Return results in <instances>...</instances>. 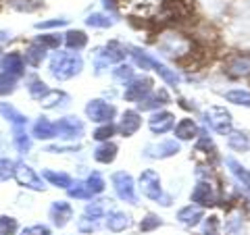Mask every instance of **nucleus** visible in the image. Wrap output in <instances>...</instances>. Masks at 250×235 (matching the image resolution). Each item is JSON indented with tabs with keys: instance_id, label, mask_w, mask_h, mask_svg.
<instances>
[{
	"instance_id": "nucleus-1",
	"label": "nucleus",
	"mask_w": 250,
	"mask_h": 235,
	"mask_svg": "<svg viewBox=\"0 0 250 235\" xmlns=\"http://www.w3.org/2000/svg\"><path fill=\"white\" fill-rule=\"evenodd\" d=\"M156 48H159L165 57L173 59V60H179L184 62L188 57L194 54V44L190 38H186L184 34H179L175 29H167L163 31L156 40Z\"/></svg>"
},
{
	"instance_id": "nucleus-2",
	"label": "nucleus",
	"mask_w": 250,
	"mask_h": 235,
	"mask_svg": "<svg viewBox=\"0 0 250 235\" xmlns=\"http://www.w3.org/2000/svg\"><path fill=\"white\" fill-rule=\"evenodd\" d=\"M83 69V59L77 52H65L59 50L50 57L48 71L57 81H69L75 75H80Z\"/></svg>"
},
{
	"instance_id": "nucleus-3",
	"label": "nucleus",
	"mask_w": 250,
	"mask_h": 235,
	"mask_svg": "<svg viewBox=\"0 0 250 235\" xmlns=\"http://www.w3.org/2000/svg\"><path fill=\"white\" fill-rule=\"evenodd\" d=\"M129 54H131V59L136 60V65H140L142 69H152L154 73H159V77L163 81H165L167 85H171V88H177L179 85V73L175 71V69H171V67H167L165 62H161L159 59H154L152 54H148V52H144L142 48H138V46H129Z\"/></svg>"
},
{
	"instance_id": "nucleus-4",
	"label": "nucleus",
	"mask_w": 250,
	"mask_h": 235,
	"mask_svg": "<svg viewBox=\"0 0 250 235\" xmlns=\"http://www.w3.org/2000/svg\"><path fill=\"white\" fill-rule=\"evenodd\" d=\"M127 54H129L127 48H125L121 42L111 40L108 44H104L103 48H98L96 52H94V59H92V62H94V73L100 75V73H104L108 67L121 65Z\"/></svg>"
},
{
	"instance_id": "nucleus-5",
	"label": "nucleus",
	"mask_w": 250,
	"mask_h": 235,
	"mask_svg": "<svg viewBox=\"0 0 250 235\" xmlns=\"http://www.w3.org/2000/svg\"><path fill=\"white\" fill-rule=\"evenodd\" d=\"M138 187L142 190V194L146 196L148 200L159 202V204H163V206H169V204H171V198H169V196H165V192H163L161 175L156 173L154 169H146V171H142V173H140V177H138Z\"/></svg>"
},
{
	"instance_id": "nucleus-6",
	"label": "nucleus",
	"mask_w": 250,
	"mask_h": 235,
	"mask_svg": "<svg viewBox=\"0 0 250 235\" xmlns=\"http://www.w3.org/2000/svg\"><path fill=\"white\" fill-rule=\"evenodd\" d=\"M202 117H205V123L213 131H217L219 136H228L233 129V117L228 108H223V106H208L207 111L202 113Z\"/></svg>"
},
{
	"instance_id": "nucleus-7",
	"label": "nucleus",
	"mask_w": 250,
	"mask_h": 235,
	"mask_svg": "<svg viewBox=\"0 0 250 235\" xmlns=\"http://www.w3.org/2000/svg\"><path fill=\"white\" fill-rule=\"evenodd\" d=\"M111 183H113V190H115L119 200L127 202V204H138L136 181L129 173H125V171H115L111 175Z\"/></svg>"
},
{
	"instance_id": "nucleus-8",
	"label": "nucleus",
	"mask_w": 250,
	"mask_h": 235,
	"mask_svg": "<svg viewBox=\"0 0 250 235\" xmlns=\"http://www.w3.org/2000/svg\"><path fill=\"white\" fill-rule=\"evenodd\" d=\"M13 177L21 187L25 190H34V192H44L46 185H44V179L36 173V169H31L27 162L17 160L15 162V169H13Z\"/></svg>"
},
{
	"instance_id": "nucleus-9",
	"label": "nucleus",
	"mask_w": 250,
	"mask_h": 235,
	"mask_svg": "<svg viewBox=\"0 0 250 235\" xmlns=\"http://www.w3.org/2000/svg\"><path fill=\"white\" fill-rule=\"evenodd\" d=\"M154 90V81L146 75H134L131 79L125 83L123 98L127 102H142V100Z\"/></svg>"
},
{
	"instance_id": "nucleus-10",
	"label": "nucleus",
	"mask_w": 250,
	"mask_h": 235,
	"mask_svg": "<svg viewBox=\"0 0 250 235\" xmlns=\"http://www.w3.org/2000/svg\"><path fill=\"white\" fill-rule=\"evenodd\" d=\"M117 115V108L106 102V100H100V98H94L85 104V117L92 121V123H100V125H106L115 119Z\"/></svg>"
},
{
	"instance_id": "nucleus-11",
	"label": "nucleus",
	"mask_w": 250,
	"mask_h": 235,
	"mask_svg": "<svg viewBox=\"0 0 250 235\" xmlns=\"http://www.w3.org/2000/svg\"><path fill=\"white\" fill-rule=\"evenodd\" d=\"M165 0H121L119 6L123 13L134 15V17H150L163 9Z\"/></svg>"
},
{
	"instance_id": "nucleus-12",
	"label": "nucleus",
	"mask_w": 250,
	"mask_h": 235,
	"mask_svg": "<svg viewBox=\"0 0 250 235\" xmlns=\"http://www.w3.org/2000/svg\"><path fill=\"white\" fill-rule=\"evenodd\" d=\"M57 127V137L61 139H77L85 133V123L75 115H67L54 123Z\"/></svg>"
},
{
	"instance_id": "nucleus-13",
	"label": "nucleus",
	"mask_w": 250,
	"mask_h": 235,
	"mask_svg": "<svg viewBox=\"0 0 250 235\" xmlns=\"http://www.w3.org/2000/svg\"><path fill=\"white\" fill-rule=\"evenodd\" d=\"M179 142L177 139H165V142H159V144H148L144 148L142 156L144 158H150V160H165L171 158V156L179 154Z\"/></svg>"
},
{
	"instance_id": "nucleus-14",
	"label": "nucleus",
	"mask_w": 250,
	"mask_h": 235,
	"mask_svg": "<svg viewBox=\"0 0 250 235\" xmlns=\"http://www.w3.org/2000/svg\"><path fill=\"white\" fill-rule=\"evenodd\" d=\"M190 200H192V204L205 208V206H215L219 196H217L215 185L210 181H198L196 185H194L192 194H190Z\"/></svg>"
},
{
	"instance_id": "nucleus-15",
	"label": "nucleus",
	"mask_w": 250,
	"mask_h": 235,
	"mask_svg": "<svg viewBox=\"0 0 250 235\" xmlns=\"http://www.w3.org/2000/svg\"><path fill=\"white\" fill-rule=\"evenodd\" d=\"M48 218L52 221L54 227H59V229L67 227L69 223H71V218H73V208H71V204H69V202H65V200L52 202L50 208H48Z\"/></svg>"
},
{
	"instance_id": "nucleus-16",
	"label": "nucleus",
	"mask_w": 250,
	"mask_h": 235,
	"mask_svg": "<svg viewBox=\"0 0 250 235\" xmlns=\"http://www.w3.org/2000/svg\"><path fill=\"white\" fill-rule=\"evenodd\" d=\"M0 73L9 75L13 79H19V77L25 75V60H23V57L17 52L4 54V57L0 59Z\"/></svg>"
},
{
	"instance_id": "nucleus-17",
	"label": "nucleus",
	"mask_w": 250,
	"mask_h": 235,
	"mask_svg": "<svg viewBox=\"0 0 250 235\" xmlns=\"http://www.w3.org/2000/svg\"><path fill=\"white\" fill-rule=\"evenodd\" d=\"M148 127L154 136H163V133H169L175 127V115L169 111H154L148 119Z\"/></svg>"
},
{
	"instance_id": "nucleus-18",
	"label": "nucleus",
	"mask_w": 250,
	"mask_h": 235,
	"mask_svg": "<svg viewBox=\"0 0 250 235\" xmlns=\"http://www.w3.org/2000/svg\"><path fill=\"white\" fill-rule=\"evenodd\" d=\"M225 71L231 77H246L250 75V54L246 52H236L229 54L225 60Z\"/></svg>"
},
{
	"instance_id": "nucleus-19",
	"label": "nucleus",
	"mask_w": 250,
	"mask_h": 235,
	"mask_svg": "<svg viewBox=\"0 0 250 235\" xmlns=\"http://www.w3.org/2000/svg\"><path fill=\"white\" fill-rule=\"evenodd\" d=\"M225 167L229 169L231 177L238 181V185L242 187V192H244L248 198H250V171L240 160L233 158V156H228V158H225Z\"/></svg>"
},
{
	"instance_id": "nucleus-20",
	"label": "nucleus",
	"mask_w": 250,
	"mask_h": 235,
	"mask_svg": "<svg viewBox=\"0 0 250 235\" xmlns=\"http://www.w3.org/2000/svg\"><path fill=\"white\" fill-rule=\"evenodd\" d=\"M140 127H142V115L138 111H125L119 119V125H117V131L123 137H131V136H136Z\"/></svg>"
},
{
	"instance_id": "nucleus-21",
	"label": "nucleus",
	"mask_w": 250,
	"mask_h": 235,
	"mask_svg": "<svg viewBox=\"0 0 250 235\" xmlns=\"http://www.w3.org/2000/svg\"><path fill=\"white\" fill-rule=\"evenodd\" d=\"M217 156V148L213 144V139H210L207 133H198V137H196V146H194V158L196 160H213Z\"/></svg>"
},
{
	"instance_id": "nucleus-22",
	"label": "nucleus",
	"mask_w": 250,
	"mask_h": 235,
	"mask_svg": "<svg viewBox=\"0 0 250 235\" xmlns=\"http://www.w3.org/2000/svg\"><path fill=\"white\" fill-rule=\"evenodd\" d=\"M171 102V96L165 92V90H152L148 96L142 100V102H138V108L140 111H159L161 106H165Z\"/></svg>"
},
{
	"instance_id": "nucleus-23",
	"label": "nucleus",
	"mask_w": 250,
	"mask_h": 235,
	"mask_svg": "<svg viewBox=\"0 0 250 235\" xmlns=\"http://www.w3.org/2000/svg\"><path fill=\"white\" fill-rule=\"evenodd\" d=\"M202 218H205V213H202V208L196 204H188L177 210V221L186 227H196L202 223Z\"/></svg>"
},
{
	"instance_id": "nucleus-24",
	"label": "nucleus",
	"mask_w": 250,
	"mask_h": 235,
	"mask_svg": "<svg viewBox=\"0 0 250 235\" xmlns=\"http://www.w3.org/2000/svg\"><path fill=\"white\" fill-rule=\"evenodd\" d=\"M69 102H71V98H69V94H65L62 90H48V94L40 100L42 108H46V111L65 108V106H69Z\"/></svg>"
},
{
	"instance_id": "nucleus-25",
	"label": "nucleus",
	"mask_w": 250,
	"mask_h": 235,
	"mask_svg": "<svg viewBox=\"0 0 250 235\" xmlns=\"http://www.w3.org/2000/svg\"><path fill=\"white\" fill-rule=\"evenodd\" d=\"M104 218H106V229L113 233H121L131 227V216L123 213V210H111Z\"/></svg>"
},
{
	"instance_id": "nucleus-26",
	"label": "nucleus",
	"mask_w": 250,
	"mask_h": 235,
	"mask_svg": "<svg viewBox=\"0 0 250 235\" xmlns=\"http://www.w3.org/2000/svg\"><path fill=\"white\" fill-rule=\"evenodd\" d=\"M0 115L6 123H11V127H27L29 119L21 111H17L11 102H0Z\"/></svg>"
},
{
	"instance_id": "nucleus-27",
	"label": "nucleus",
	"mask_w": 250,
	"mask_h": 235,
	"mask_svg": "<svg viewBox=\"0 0 250 235\" xmlns=\"http://www.w3.org/2000/svg\"><path fill=\"white\" fill-rule=\"evenodd\" d=\"M173 133H175V139H182V142H190V139H196L198 137V125L194 119H182L175 127H173Z\"/></svg>"
},
{
	"instance_id": "nucleus-28",
	"label": "nucleus",
	"mask_w": 250,
	"mask_h": 235,
	"mask_svg": "<svg viewBox=\"0 0 250 235\" xmlns=\"http://www.w3.org/2000/svg\"><path fill=\"white\" fill-rule=\"evenodd\" d=\"M31 136L36 139H54L57 137V127H54V123L48 117H40L31 127Z\"/></svg>"
},
{
	"instance_id": "nucleus-29",
	"label": "nucleus",
	"mask_w": 250,
	"mask_h": 235,
	"mask_svg": "<svg viewBox=\"0 0 250 235\" xmlns=\"http://www.w3.org/2000/svg\"><path fill=\"white\" fill-rule=\"evenodd\" d=\"M228 146L233 152H248L250 150V131L231 129L228 133Z\"/></svg>"
},
{
	"instance_id": "nucleus-30",
	"label": "nucleus",
	"mask_w": 250,
	"mask_h": 235,
	"mask_svg": "<svg viewBox=\"0 0 250 235\" xmlns=\"http://www.w3.org/2000/svg\"><path fill=\"white\" fill-rule=\"evenodd\" d=\"M42 179L48 185H54V187H61V190H69L73 185V179L71 175L67 173H61V171H54V169H46L42 171Z\"/></svg>"
},
{
	"instance_id": "nucleus-31",
	"label": "nucleus",
	"mask_w": 250,
	"mask_h": 235,
	"mask_svg": "<svg viewBox=\"0 0 250 235\" xmlns=\"http://www.w3.org/2000/svg\"><path fill=\"white\" fill-rule=\"evenodd\" d=\"M117 144L113 142H103L94 148V160L100 162V164H111L115 158H117Z\"/></svg>"
},
{
	"instance_id": "nucleus-32",
	"label": "nucleus",
	"mask_w": 250,
	"mask_h": 235,
	"mask_svg": "<svg viewBox=\"0 0 250 235\" xmlns=\"http://www.w3.org/2000/svg\"><path fill=\"white\" fill-rule=\"evenodd\" d=\"M62 42L67 44V48L71 52H80L88 46V36H85L82 29H69L67 34L62 36Z\"/></svg>"
},
{
	"instance_id": "nucleus-33",
	"label": "nucleus",
	"mask_w": 250,
	"mask_h": 235,
	"mask_svg": "<svg viewBox=\"0 0 250 235\" xmlns=\"http://www.w3.org/2000/svg\"><path fill=\"white\" fill-rule=\"evenodd\" d=\"M23 60H25V65H29V67H40L46 60V48H42V46L36 42H31L25 48V52H23Z\"/></svg>"
},
{
	"instance_id": "nucleus-34",
	"label": "nucleus",
	"mask_w": 250,
	"mask_h": 235,
	"mask_svg": "<svg viewBox=\"0 0 250 235\" xmlns=\"http://www.w3.org/2000/svg\"><path fill=\"white\" fill-rule=\"evenodd\" d=\"M25 88L29 92V96L34 98V100H42L46 94H48V85H46V81L42 79V77H38V75H29L27 77V81H25Z\"/></svg>"
},
{
	"instance_id": "nucleus-35",
	"label": "nucleus",
	"mask_w": 250,
	"mask_h": 235,
	"mask_svg": "<svg viewBox=\"0 0 250 235\" xmlns=\"http://www.w3.org/2000/svg\"><path fill=\"white\" fill-rule=\"evenodd\" d=\"M13 144L19 154H27L31 150V136L27 133V127H13Z\"/></svg>"
},
{
	"instance_id": "nucleus-36",
	"label": "nucleus",
	"mask_w": 250,
	"mask_h": 235,
	"mask_svg": "<svg viewBox=\"0 0 250 235\" xmlns=\"http://www.w3.org/2000/svg\"><path fill=\"white\" fill-rule=\"evenodd\" d=\"M113 23H115V19L106 13H92V15H88V19H85V25L94 27V29H106V27H111Z\"/></svg>"
},
{
	"instance_id": "nucleus-37",
	"label": "nucleus",
	"mask_w": 250,
	"mask_h": 235,
	"mask_svg": "<svg viewBox=\"0 0 250 235\" xmlns=\"http://www.w3.org/2000/svg\"><path fill=\"white\" fill-rule=\"evenodd\" d=\"M83 183H85V187H88V192L92 194V198H94V196H98V194H103L104 187H106L104 179H103V175H100V173H90L88 177L83 179Z\"/></svg>"
},
{
	"instance_id": "nucleus-38",
	"label": "nucleus",
	"mask_w": 250,
	"mask_h": 235,
	"mask_svg": "<svg viewBox=\"0 0 250 235\" xmlns=\"http://www.w3.org/2000/svg\"><path fill=\"white\" fill-rule=\"evenodd\" d=\"M225 100L236 106H246L250 108V90H231L225 94Z\"/></svg>"
},
{
	"instance_id": "nucleus-39",
	"label": "nucleus",
	"mask_w": 250,
	"mask_h": 235,
	"mask_svg": "<svg viewBox=\"0 0 250 235\" xmlns=\"http://www.w3.org/2000/svg\"><path fill=\"white\" fill-rule=\"evenodd\" d=\"M106 200H98V202H90V204H85L83 208V215L90 216V218H96V221H100V218L106 216Z\"/></svg>"
},
{
	"instance_id": "nucleus-40",
	"label": "nucleus",
	"mask_w": 250,
	"mask_h": 235,
	"mask_svg": "<svg viewBox=\"0 0 250 235\" xmlns=\"http://www.w3.org/2000/svg\"><path fill=\"white\" fill-rule=\"evenodd\" d=\"M36 44H40L42 48L46 50H54V48H59L61 42H62V36L61 34H42V36H36Z\"/></svg>"
},
{
	"instance_id": "nucleus-41",
	"label": "nucleus",
	"mask_w": 250,
	"mask_h": 235,
	"mask_svg": "<svg viewBox=\"0 0 250 235\" xmlns=\"http://www.w3.org/2000/svg\"><path fill=\"white\" fill-rule=\"evenodd\" d=\"M225 231L229 235H242L244 233V221H242L240 213H231L229 218L225 221Z\"/></svg>"
},
{
	"instance_id": "nucleus-42",
	"label": "nucleus",
	"mask_w": 250,
	"mask_h": 235,
	"mask_svg": "<svg viewBox=\"0 0 250 235\" xmlns=\"http://www.w3.org/2000/svg\"><path fill=\"white\" fill-rule=\"evenodd\" d=\"M19 231V223L15 216L0 215V235H15Z\"/></svg>"
},
{
	"instance_id": "nucleus-43",
	"label": "nucleus",
	"mask_w": 250,
	"mask_h": 235,
	"mask_svg": "<svg viewBox=\"0 0 250 235\" xmlns=\"http://www.w3.org/2000/svg\"><path fill=\"white\" fill-rule=\"evenodd\" d=\"M67 194H69V198H75V200H92V194L88 192V187H85L83 181H75L67 190Z\"/></svg>"
},
{
	"instance_id": "nucleus-44",
	"label": "nucleus",
	"mask_w": 250,
	"mask_h": 235,
	"mask_svg": "<svg viewBox=\"0 0 250 235\" xmlns=\"http://www.w3.org/2000/svg\"><path fill=\"white\" fill-rule=\"evenodd\" d=\"M131 77H134V67L131 65H117V69H113V79L119 83H127Z\"/></svg>"
},
{
	"instance_id": "nucleus-45",
	"label": "nucleus",
	"mask_w": 250,
	"mask_h": 235,
	"mask_svg": "<svg viewBox=\"0 0 250 235\" xmlns=\"http://www.w3.org/2000/svg\"><path fill=\"white\" fill-rule=\"evenodd\" d=\"M98 227H100V221H96V218H90L85 215L77 218V231L80 233H94V231H98Z\"/></svg>"
},
{
	"instance_id": "nucleus-46",
	"label": "nucleus",
	"mask_w": 250,
	"mask_h": 235,
	"mask_svg": "<svg viewBox=\"0 0 250 235\" xmlns=\"http://www.w3.org/2000/svg\"><path fill=\"white\" fill-rule=\"evenodd\" d=\"M161 225H163L161 216L148 213V215L142 218V223H140V231H142V233H150V231H154V229H159Z\"/></svg>"
},
{
	"instance_id": "nucleus-47",
	"label": "nucleus",
	"mask_w": 250,
	"mask_h": 235,
	"mask_svg": "<svg viewBox=\"0 0 250 235\" xmlns=\"http://www.w3.org/2000/svg\"><path fill=\"white\" fill-rule=\"evenodd\" d=\"M219 229H221V223H219V216H208L202 218V233L205 235H219Z\"/></svg>"
},
{
	"instance_id": "nucleus-48",
	"label": "nucleus",
	"mask_w": 250,
	"mask_h": 235,
	"mask_svg": "<svg viewBox=\"0 0 250 235\" xmlns=\"http://www.w3.org/2000/svg\"><path fill=\"white\" fill-rule=\"evenodd\" d=\"M9 4L13 6V9H17V11H36L38 6L42 4V0H9Z\"/></svg>"
},
{
	"instance_id": "nucleus-49",
	"label": "nucleus",
	"mask_w": 250,
	"mask_h": 235,
	"mask_svg": "<svg viewBox=\"0 0 250 235\" xmlns=\"http://www.w3.org/2000/svg\"><path fill=\"white\" fill-rule=\"evenodd\" d=\"M13 169H15V162L9 160L6 156H0V183L9 181L13 177Z\"/></svg>"
},
{
	"instance_id": "nucleus-50",
	"label": "nucleus",
	"mask_w": 250,
	"mask_h": 235,
	"mask_svg": "<svg viewBox=\"0 0 250 235\" xmlns=\"http://www.w3.org/2000/svg\"><path fill=\"white\" fill-rule=\"evenodd\" d=\"M15 88H17V79L0 73V96H9V94L15 92Z\"/></svg>"
},
{
	"instance_id": "nucleus-51",
	"label": "nucleus",
	"mask_w": 250,
	"mask_h": 235,
	"mask_svg": "<svg viewBox=\"0 0 250 235\" xmlns=\"http://www.w3.org/2000/svg\"><path fill=\"white\" fill-rule=\"evenodd\" d=\"M113 133H115V127L111 123H106V125H103V127H98L96 131H94L92 137L98 139V142H108V139L113 137Z\"/></svg>"
},
{
	"instance_id": "nucleus-52",
	"label": "nucleus",
	"mask_w": 250,
	"mask_h": 235,
	"mask_svg": "<svg viewBox=\"0 0 250 235\" xmlns=\"http://www.w3.org/2000/svg\"><path fill=\"white\" fill-rule=\"evenodd\" d=\"M21 235H52V231H50V227L36 223V225H27L25 229L21 231Z\"/></svg>"
},
{
	"instance_id": "nucleus-53",
	"label": "nucleus",
	"mask_w": 250,
	"mask_h": 235,
	"mask_svg": "<svg viewBox=\"0 0 250 235\" xmlns=\"http://www.w3.org/2000/svg\"><path fill=\"white\" fill-rule=\"evenodd\" d=\"M67 25V19H46L36 23V29H57V27H65Z\"/></svg>"
},
{
	"instance_id": "nucleus-54",
	"label": "nucleus",
	"mask_w": 250,
	"mask_h": 235,
	"mask_svg": "<svg viewBox=\"0 0 250 235\" xmlns=\"http://www.w3.org/2000/svg\"><path fill=\"white\" fill-rule=\"evenodd\" d=\"M75 150H80V146H59V144H54V146H48V152H50V154H62V152H75Z\"/></svg>"
},
{
	"instance_id": "nucleus-55",
	"label": "nucleus",
	"mask_w": 250,
	"mask_h": 235,
	"mask_svg": "<svg viewBox=\"0 0 250 235\" xmlns=\"http://www.w3.org/2000/svg\"><path fill=\"white\" fill-rule=\"evenodd\" d=\"M4 40H9V31H0V42H4Z\"/></svg>"
},
{
	"instance_id": "nucleus-56",
	"label": "nucleus",
	"mask_w": 250,
	"mask_h": 235,
	"mask_svg": "<svg viewBox=\"0 0 250 235\" xmlns=\"http://www.w3.org/2000/svg\"><path fill=\"white\" fill-rule=\"evenodd\" d=\"M0 59H2V57H0Z\"/></svg>"
}]
</instances>
